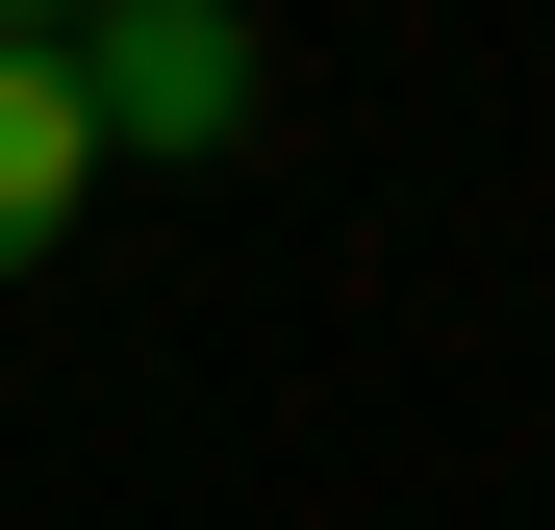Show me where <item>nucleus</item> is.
<instances>
[{"label":"nucleus","instance_id":"f257e3e1","mask_svg":"<svg viewBox=\"0 0 555 530\" xmlns=\"http://www.w3.org/2000/svg\"><path fill=\"white\" fill-rule=\"evenodd\" d=\"M76 102H102V152H228L253 127V0H102Z\"/></svg>","mask_w":555,"mask_h":530},{"label":"nucleus","instance_id":"f03ea898","mask_svg":"<svg viewBox=\"0 0 555 530\" xmlns=\"http://www.w3.org/2000/svg\"><path fill=\"white\" fill-rule=\"evenodd\" d=\"M76 203H102V102H76V51H0V279H51Z\"/></svg>","mask_w":555,"mask_h":530},{"label":"nucleus","instance_id":"7ed1b4c3","mask_svg":"<svg viewBox=\"0 0 555 530\" xmlns=\"http://www.w3.org/2000/svg\"><path fill=\"white\" fill-rule=\"evenodd\" d=\"M76 26H102V0H0V51H76Z\"/></svg>","mask_w":555,"mask_h":530}]
</instances>
